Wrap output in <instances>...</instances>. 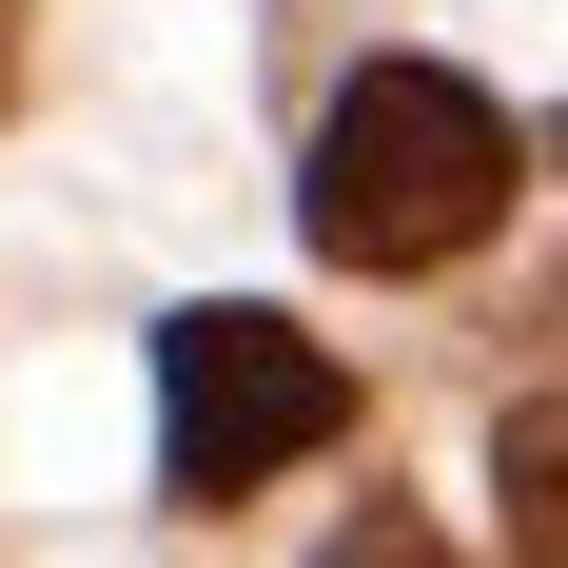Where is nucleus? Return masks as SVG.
<instances>
[{
  "label": "nucleus",
  "mask_w": 568,
  "mask_h": 568,
  "mask_svg": "<svg viewBox=\"0 0 568 568\" xmlns=\"http://www.w3.org/2000/svg\"><path fill=\"white\" fill-rule=\"evenodd\" d=\"M490 470H510V549H568V393H529Z\"/></svg>",
  "instance_id": "obj_3"
},
{
  "label": "nucleus",
  "mask_w": 568,
  "mask_h": 568,
  "mask_svg": "<svg viewBox=\"0 0 568 568\" xmlns=\"http://www.w3.org/2000/svg\"><path fill=\"white\" fill-rule=\"evenodd\" d=\"M510 176H529V138L470 99L452 59H373V79L314 118L294 216H314V255H334V275H452L470 235L510 216Z\"/></svg>",
  "instance_id": "obj_1"
},
{
  "label": "nucleus",
  "mask_w": 568,
  "mask_h": 568,
  "mask_svg": "<svg viewBox=\"0 0 568 568\" xmlns=\"http://www.w3.org/2000/svg\"><path fill=\"white\" fill-rule=\"evenodd\" d=\"M353 432V373L294 314H176L158 334V470L216 510V490H275L294 452H334Z\"/></svg>",
  "instance_id": "obj_2"
},
{
  "label": "nucleus",
  "mask_w": 568,
  "mask_h": 568,
  "mask_svg": "<svg viewBox=\"0 0 568 568\" xmlns=\"http://www.w3.org/2000/svg\"><path fill=\"white\" fill-rule=\"evenodd\" d=\"M0 99H20V0H0Z\"/></svg>",
  "instance_id": "obj_4"
}]
</instances>
